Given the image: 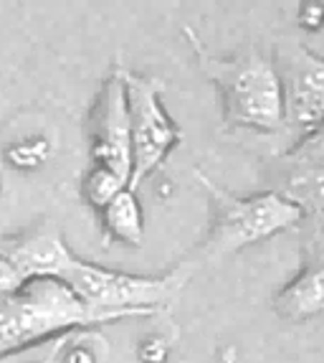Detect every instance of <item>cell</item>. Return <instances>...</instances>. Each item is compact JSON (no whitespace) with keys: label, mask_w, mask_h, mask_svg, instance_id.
<instances>
[{"label":"cell","mask_w":324,"mask_h":363,"mask_svg":"<svg viewBox=\"0 0 324 363\" xmlns=\"http://www.w3.org/2000/svg\"><path fill=\"white\" fill-rule=\"evenodd\" d=\"M185 36L195 51L198 67L218 89L228 128L253 133H279L284 128L282 82L271 56L248 49L221 59L208 54L192 28H185Z\"/></svg>","instance_id":"obj_1"},{"label":"cell","mask_w":324,"mask_h":363,"mask_svg":"<svg viewBox=\"0 0 324 363\" xmlns=\"http://www.w3.org/2000/svg\"><path fill=\"white\" fill-rule=\"evenodd\" d=\"M115 320L122 318L84 305L61 279H30L18 292L0 295V358Z\"/></svg>","instance_id":"obj_2"},{"label":"cell","mask_w":324,"mask_h":363,"mask_svg":"<svg viewBox=\"0 0 324 363\" xmlns=\"http://www.w3.org/2000/svg\"><path fill=\"white\" fill-rule=\"evenodd\" d=\"M198 181L210 194V229L205 236L200 257L216 262L236 255L241 249L266 242L282 231L296 229L304 221V213L294 201L282 191H261L251 196H236L216 186L208 176L195 170Z\"/></svg>","instance_id":"obj_3"},{"label":"cell","mask_w":324,"mask_h":363,"mask_svg":"<svg viewBox=\"0 0 324 363\" xmlns=\"http://www.w3.org/2000/svg\"><path fill=\"white\" fill-rule=\"evenodd\" d=\"M190 267L180 264L160 277H142L76 259L61 282L89 308L120 318H137L152 315L173 303L190 279Z\"/></svg>","instance_id":"obj_4"},{"label":"cell","mask_w":324,"mask_h":363,"mask_svg":"<svg viewBox=\"0 0 324 363\" xmlns=\"http://www.w3.org/2000/svg\"><path fill=\"white\" fill-rule=\"evenodd\" d=\"M127 104H129V140H132V178L129 191L160 168L168 155L180 145L183 133L162 104L165 82L147 74H132L125 69Z\"/></svg>","instance_id":"obj_5"},{"label":"cell","mask_w":324,"mask_h":363,"mask_svg":"<svg viewBox=\"0 0 324 363\" xmlns=\"http://www.w3.org/2000/svg\"><path fill=\"white\" fill-rule=\"evenodd\" d=\"M271 59L282 82L284 128L301 138L324 125V56H317L294 38H284Z\"/></svg>","instance_id":"obj_6"},{"label":"cell","mask_w":324,"mask_h":363,"mask_svg":"<svg viewBox=\"0 0 324 363\" xmlns=\"http://www.w3.org/2000/svg\"><path fill=\"white\" fill-rule=\"evenodd\" d=\"M91 157L96 165L132 178V140H129V104H127L125 67H117L104 82L91 115Z\"/></svg>","instance_id":"obj_7"},{"label":"cell","mask_w":324,"mask_h":363,"mask_svg":"<svg viewBox=\"0 0 324 363\" xmlns=\"http://www.w3.org/2000/svg\"><path fill=\"white\" fill-rule=\"evenodd\" d=\"M0 257H6L16 267L23 282L48 277L61 279L79 259L54 224H41L11 239H0Z\"/></svg>","instance_id":"obj_8"},{"label":"cell","mask_w":324,"mask_h":363,"mask_svg":"<svg viewBox=\"0 0 324 363\" xmlns=\"http://www.w3.org/2000/svg\"><path fill=\"white\" fill-rule=\"evenodd\" d=\"M282 194L294 201L304 213V221H309L314 264H324V170L287 168Z\"/></svg>","instance_id":"obj_9"},{"label":"cell","mask_w":324,"mask_h":363,"mask_svg":"<svg viewBox=\"0 0 324 363\" xmlns=\"http://www.w3.org/2000/svg\"><path fill=\"white\" fill-rule=\"evenodd\" d=\"M274 313L287 323H304L324 313V264H309L274 297Z\"/></svg>","instance_id":"obj_10"},{"label":"cell","mask_w":324,"mask_h":363,"mask_svg":"<svg viewBox=\"0 0 324 363\" xmlns=\"http://www.w3.org/2000/svg\"><path fill=\"white\" fill-rule=\"evenodd\" d=\"M102 226L107 239H115L127 247H142L144 242V216L137 191L125 188L109 206L102 208Z\"/></svg>","instance_id":"obj_11"},{"label":"cell","mask_w":324,"mask_h":363,"mask_svg":"<svg viewBox=\"0 0 324 363\" xmlns=\"http://www.w3.org/2000/svg\"><path fill=\"white\" fill-rule=\"evenodd\" d=\"M125 188H129L125 178H120L117 173H112V170L102 168V165H94V170H91L84 181V199L89 201L96 211H102V208L109 206Z\"/></svg>","instance_id":"obj_12"},{"label":"cell","mask_w":324,"mask_h":363,"mask_svg":"<svg viewBox=\"0 0 324 363\" xmlns=\"http://www.w3.org/2000/svg\"><path fill=\"white\" fill-rule=\"evenodd\" d=\"M289 168H314L324 170V125L304 133L284 155Z\"/></svg>","instance_id":"obj_13"},{"label":"cell","mask_w":324,"mask_h":363,"mask_svg":"<svg viewBox=\"0 0 324 363\" xmlns=\"http://www.w3.org/2000/svg\"><path fill=\"white\" fill-rule=\"evenodd\" d=\"M48 140L41 135H33V138H25L16 145H11L6 150V160L16 170H33L38 165H43V160L48 157Z\"/></svg>","instance_id":"obj_14"},{"label":"cell","mask_w":324,"mask_h":363,"mask_svg":"<svg viewBox=\"0 0 324 363\" xmlns=\"http://www.w3.org/2000/svg\"><path fill=\"white\" fill-rule=\"evenodd\" d=\"M296 23L304 30H322L324 26V6L322 3H301L296 13Z\"/></svg>","instance_id":"obj_15"},{"label":"cell","mask_w":324,"mask_h":363,"mask_svg":"<svg viewBox=\"0 0 324 363\" xmlns=\"http://www.w3.org/2000/svg\"><path fill=\"white\" fill-rule=\"evenodd\" d=\"M23 277L16 272V267L6 259V257H0V295H11V292H18L23 287Z\"/></svg>","instance_id":"obj_16"},{"label":"cell","mask_w":324,"mask_h":363,"mask_svg":"<svg viewBox=\"0 0 324 363\" xmlns=\"http://www.w3.org/2000/svg\"><path fill=\"white\" fill-rule=\"evenodd\" d=\"M139 358H142L144 363H165L168 348H165L162 340H147V343L139 348Z\"/></svg>","instance_id":"obj_17"},{"label":"cell","mask_w":324,"mask_h":363,"mask_svg":"<svg viewBox=\"0 0 324 363\" xmlns=\"http://www.w3.org/2000/svg\"><path fill=\"white\" fill-rule=\"evenodd\" d=\"M64 343H66V338H56L54 343H51V348H48L43 356H38L36 361H30V363H56V356L64 351Z\"/></svg>","instance_id":"obj_18"},{"label":"cell","mask_w":324,"mask_h":363,"mask_svg":"<svg viewBox=\"0 0 324 363\" xmlns=\"http://www.w3.org/2000/svg\"><path fill=\"white\" fill-rule=\"evenodd\" d=\"M64 363H96V358L86 348H74V351L64 353Z\"/></svg>","instance_id":"obj_19"}]
</instances>
